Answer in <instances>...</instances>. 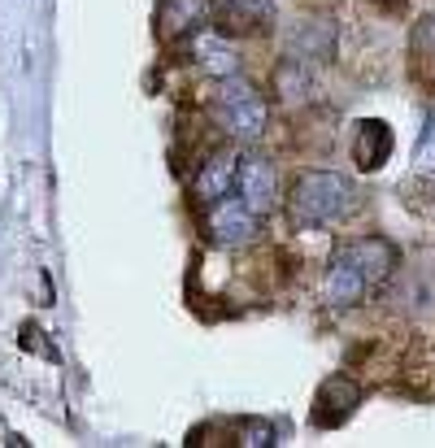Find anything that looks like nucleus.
<instances>
[{
	"mask_svg": "<svg viewBox=\"0 0 435 448\" xmlns=\"http://www.w3.org/2000/svg\"><path fill=\"white\" fill-rule=\"evenodd\" d=\"M240 444L244 448H270V444H278V431L266 418H244L240 422Z\"/></svg>",
	"mask_w": 435,
	"mask_h": 448,
	"instance_id": "2eb2a0df",
	"label": "nucleus"
},
{
	"mask_svg": "<svg viewBox=\"0 0 435 448\" xmlns=\"http://www.w3.org/2000/svg\"><path fill=\"white\" fill-rule=\"evenodd\" d=\"M344 253L362 266V275L370 283H383V279H392L396 275V266H400V253H396V244L392 239H383V235H357L344 244Z\"/></svg>",
	"mask_w": 435,
	"mask_h": 448,
	"instance_id": "1a4fd4ad",
	"label": "nucleus"
},
{
	"mask_svg": "<svg viewBox=\"0 0 435 448\" xmlns=\"http://www.w3.org/2000/svg\"><path fill=\"white\" fill-rule=\"evenodd\" d=\"M235 170H240V153L235 148H218V153H209L196 174H192V196L200 205H214L222 201V196H231L235 192Z\"/></svg>",
	"mask_w": 435,
	"mask_h": 448,
	"instance_id": "0eeeda50",
	"label": "nucleus"
},
{
	"mask_svg": "<svg viewBox=\"0 0 435 448\" xmlns=\"http://www.w3.org/2000/svg\"><path fill=\"white\" fill-rule=\"evenodd\" d=\"M209 13V0H161V13H157V22H161V39H183V35H192L196 31V22Z\"/></svg>",
	"mask_w": 435,
	"mask_h": 448,
	"instance_id": "f8f14e48",
	"label": "nucleus"
},
{
	"mask_svg": "<svg viewBox=\"0 0 435 448\" xmlns=\"http://www.w3.org/2000/svg\"><path fill=\"white\" fill-rule=\"evenodd\" d=\"M366 287L370 279L362 275V266H357L344 248L336 257H331L326 266V279H322V296H326V305H336V309H353V305H362L366 301Z\"/></svg>",
	"mask_w": 435,
	"mask_h": 448,
	"instance_id": "6e6552de",
	"label": "nucleus"
},
{
	"mask_svg": "<svg viewBox=\"0 0 435 448\" xmlns=\"http://www.w3.org/2000/svg\"><path fill=\"white\" fill-rule=\"evenodd\" d=\"M22 348H27V353H39V357H48V361H57V348L44 340V331L35 327V322H27V327H22Z\"/></svg>",
	"mask_w": 435,
	"mask_h": 448,
	"instance_id": "f3484780",
	"label": "nucleus"
},
{
	"mask_svg": "<svg viewBox=\"0 0 435 448\" xmlns=\"http://www.w3.org/2000/svg\"><path fill=\"white\" fill-rule=\"evenodd\" d=\"M362 401V387H357L348 375H331L318 387V401H314V427H340V422L357 409Z\"/></svg>",
	"mask_w": 435,
	"mask_h": 448,
	"instance_id": "9d476101",
	"label": "nucleus"
},
{
	"mask_svg": "<svg viewBox=\"0 0 435 448\" xmlns=\"http://www.w3.org/2000/svg\"><path fill=\"white\" fill-rule=\"evenodd\" d=\"M218 118H222V127L235 139L257 144L266 135V127H270V105L248 79L231 74V79H222V92H218Z\"/></svg>",
	"mask_w": 435,
	"mask_h": 448,
	"instance_id": "f03ea898",
	"label": "nucleus"
},
{
	"mask_svg": "<svg viewBox=\"0 0 435 448\" xmlns=\"http://www.w3.org/2000/svg\"><path fill=\"white\" fill-rule=\"evenodd\" d=\"M388 157H392V127H388V122H379V118H366L362 127H357V135H353V161H357V170L370 174Z\"/></svg>",
	"mask_w": 435,
	"mask_h": 448,
	"instance_id": "9b49d317",
	"label": "nucleus"
},
{
	"mask_svg": "<svg viewBox=\"0 0 435 448\" xmlns=\"http://www.w3.org/2000/svg\"><path fill=\"white\" fill-rule=\"evenodd\" d=\"M414 161H418V170H435V109L427 113V127H422V135H418Z\"/></svg>",
	"mask_w": 435,
	"mask_h": 448,
	"instance_id": "dca6fc26",
	"label": "nucleus"
},
{
	"mask_svg": "<svg viewBox=\"0 0 435 448\" xmlns=\"http://www.w3.org/2000/svg\"><path fill=\"white\" fill-rule=\"evenodd\" d=\"M188 53L192 61L209 74V79H231V74H240V48L231 35H222L218 27H196L188 35Z\"/></svg>",
	"mask_w": 435,
	"mask_h": 448,
	"instance_id": "20e7f679",
	"label": "nucleus"
},
{
	"mask_svg": "<svg viewBox=\"0 0 435 448\" xmlns=\"http://www.w3.org/2000/svg\"><path fill=\"white\" fill-rule=\"evenodd\" d=\"M204 235H209L218 248H244L262 235V213H252L240 196H222V201L209 205L204 213Z\"/></svg>",
	"mask_w": 435,
	"mask_h": 448,
	"instance_id": "7ed1b4c3",
	"label": "nucleus"
},
{
	"mask_svg": "<svg viewBox=\"0 0 435 448\" xmlns=\"http://www.w3.org/2000/svg\"><path fill=\"white\" fill-rule=\"evenodd\" d=\"M357 205V187L336 170H305L288 192V222L296 231H314L326 222H340Z\"/></svg>",
	"mask_w": 435,
	"mask_h": 448,
	"instance_id": "f257e3e1",
	"label": "nucleus"
},
{
	"mask_svg": "<svg viewBox=\"0 0 435 448\" xmlns=\"http://www.w3.org/2000/svg\"><path fill=\"white\" fill-rule=\"evenodd\" d=\"M235 196L252 209V213H270L278 205V174L270 166V157H240L235 170Z\"/></svg>",
	"mask_w": 435,
	"mask_h": 448,
	"instance_id": "423d86ee",
	"label": "nucleus"
},
{
	"mask_svg": "<svg viewBox=\"0 0 435 448\" xmlns=\"http://www.w3.org/2000/svg\"><path fill=\"white\" fill-rule=\"evenodd\" d=\"M331 53H336V27H331L326 18H314V22H305V27L296 31V39H292V57H300V61H326Z\"/></svg>",
	"mask_w": 435,
	"mask_h": 448,
	"instance_id": "ddd939ff",
	"label": "nucleus"
},
{
	"mask_svg": "<svg viewBox=\"0 0 435 448\" xmlns=\"http://www.w3.org/2000/svg\"><path fill=\"white\" fill-rule=\"evenodd\" d=\"M414 53L435 57V13H431V18H422L418 27H414Z\"/></svg>",
	"mask_w": 435,
	"mask_h": 448,
	"instance_id": "a211bd4d",
	"label": "nucleus"
},
{
	"mask_svg": "<svg viewBox=\"0 0 435 448\" xmlns=\"http://www.w3.org/2000/svg\"><path fill=\"white\" fill-rule=\"evenodd\" d=\"M209 18L222 35H262L274 22V0H209Z\"/></svg>",
	"mask_w": 435,
	"mask_h": 448,
	"instance_id": "39448f33",
	"label": "nucleus"
},
{
	"mask_svg": "<svg viewBox=\"0 0 435 448\" xmlns=\"http://www.w3.org/2000/svg\"><path fill=\"white\" fill-rule=\"evenodd\" d=\"M274 92H278V101H283V105H300L305 96L314 92V70H310V61L288 57L283 66H274Z\"/></svg>",
	"mask_w": 435,
	"mask_h": 448,
	"instance_id": "4468645a",
	"label": "nucleus"
}]
</instances>
